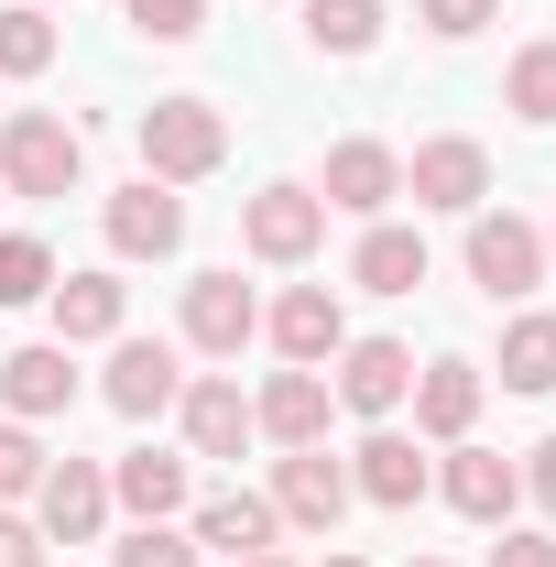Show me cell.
<instances>
[{
    "label": "cell",
    "mask_w": 556,
    "mask_h": 567,
    "mask_svg": "<svg viewBox=\"0 0 556 567\" xmlns=\"http://www.w3.org/2000/svg\"><path fill=\"white\" fill-rule=\"evenodd\" d=\"M524 492H535V502H546V513H556V436H546V447H535V458H524Z\"/></svg>",
    "instance_id": "35"
},
{
    "label": "cell",
    "mask_w": 556,
    "mask_h": 567,
    "mask_svg": "<svg viewBox=\"0 0 556 567\" xmlns=\"http://www.w3.org/2000/svg\"><path fill=\"white\" fill-rule=\"evenodd\" d=\"M240 240H251L262 262H306V251L328 240V197H317V186H262V197L240 208Z\"/></svg>",
    "instance_id": "7"
},
{
    "label": "cell",
    "mask_w": 556,
    "mask_h": 567,
    "mask_svg": "<svg viewBox=\"0 0 556 567\" xmlns=\"http://www.w3.org/2000/svg\"><path fill=\"white\" fill-rule=\"evenodd\" d=\"M76 175H87L76 121H55V110H11L0 121V197H76Z\"/></svg>",
    "instance_id": "1"
},
{
    "label": "cell",
    "mask_w": 556,
    "mask_h": 567,
    "mask_svg": "<svg viewBox=\"0 0 556 567\" xmlns=\"http://www.w3.org/2000/svg\"><path fill=\"white\" fill-rule=\"evenodd\" d=\"M274 492H208L197 502V546H218V557L240 567V557H274Z\"/></svg>",
    "instance_id": "18"
},
{
    "label": "cell",
    "mask_w": 556,
    "mask_h": 567,
    "mask_svg": "<svg viewBox=\"0 0 556 567\" xmlns=\"http://www.w3.org/2000/svg\"><path fill=\"white\" fill-rule=\"evenodd\" d=\"M251 339H262V306H251V284H240V274H197V284H186V350L240 360Z\"/></svg>",
    "instance_id": "6"
},
{
    "label": "cell",
    "mask_w": 556,
    "mask_h": 567,
    "mask_svg": "<svg viewBox=\"0 0 556 567\" xmlns=\"http://www.w3.org/2000/svg\"><path fill=\"white\" fill-rule=\"evenodd\" d=\"M349 274L371 284V295H415V284H425V240H415V229H393V218H371Z\"/></svg>",
    "instance_id": "23"
},
{
    "label": "cell",
    "mask_w": 556,
    "mask_h": 567,
    "mask_svg": "<svg viewBox=\"0 0 556 567\" xmlns=\"http://www.w3.org/2000/svg\"><path fill=\"white\" fill-rule=\"evenodd\" d=\"M415 567H436V557H415Z\"/></svg>",
    "instance_id": "39"
},
{
    "label": "cell",
    "mask_w": 556,
    "mask_h": 567,
    "mask_svg": "<svg viewBox=\"0 0 556 567\" xmlns=\"http://www.w3.org/2000/svg\"><path fill=\"white\" fill-rule=\"evenodd\" d=\"M404 197L415 208H447V218H470L491 197V153L470 132H447V142H415V164H404Z\"/></svg>",
    "instance_id": "5"
},
{
    "label": "cell",
    "mask_w": 556,
    "mask_h": 567,
    "mask_svg": "<svg viewBox=\"0 0 556 567\" xmlns=\"http://www.w3.org/2000/svg\"><path fill=\"white\" fill-rule=\"evenodd\" d=\"M0 567H44V535H33L22 513H0Z\"/></svg>",
    "instance_id": "34"
},
{
    "label": "cell",
    "mask_w": 556,
    "mask_h": 567,
    "mask_svg": "<svg viewBox=\"0 0 556 567\" xmlns=\"http://www.w3.org/2000/svg\"><path fill=\"white\" fill-rule=\"evenodd\" d=\"M546 262H556V229H546Z\"/></svg>",
    "instance_id": "37"
},
{
    "label": "cell",
    "mask_w": 556,
    "mask_h": 567,
    "mask_svg": "<svg viewBox=\"0 0 556 567\" xmlns=\"http://www.w3.org/2000/svg\"><path fill=\"white\" fill-rule=\"evenodd\" d=\"M317 197L349 208V218H382L393 197H404V153H393V142H339L328 175H317Z\"/></svg>",
    "instance_id": "10"
},
{
    "label": "cell",
    "mask_w": 556,
    "mask_h": 567,
    "mask_svg": "<svg viewBox=\"0 0 556 567\" xmlns=\"http://www.w3.org/2000/svg\"><path fill=\"white\" fill-rule=\"evenodd\" d=\"M121 11H132V33H153V44H186L208 22V0H121Z\"/></svg>",
    "instance_id": "30"
},
{
    "label": "cell",
    "mask_w": 556,
    "mask_h": 567,
    "mask_svg": "<svg viewBox=\"0 0 556 567\" xmlns=\"http://www.w3.org/2000/svg\"><path fill=\"white\" fill-rule=\"evenodd\" d=\"M349 492L382 502V513H415V502H425V458H415V436H371V447L349 458Z\"/></svg>",
    "instance_id": "19"
},
{
    "label": "cell",
    "mask_w": 556,
    "mask_h": 567,
    "mask_svg": "<svg viewBox=\"0 0 556 567\" xmlns=\"http://www.w3.org/2000/svg\"><path fill=\"white\" fill-rule=\"evenodd\" d=\"M33 481H44V447H33L22 425H0V502H22Z\"/></svg>",
    "instance_id": "31"
},
{
    "label": "cell",
    "mask_w": 556,
    "mask_h": 567,
    "mask_svg": "<svg viewBox=\"0 0 556 567\" xmlns=\"http://www.w3.org/2000/svg\"><path fill=\"white\" fill-rule=\"evenodd\" d=\"M262 328H274V350L295 360V371H317V360H339V350H349V317H339V295H328V284H295Z\"/></svg>",
    "instance_id": "14"
},
{
    "label": "cell",
    "mask_w": 556,
    "mask_h": 567,
    "mask_svg": "<svg viewBox=\"0 0 556 567\" xmlns=\"http://www.w3.org/2000/svg\"><path fill=\"white\" fill-rule=\"evenodd\" d=\"M491 567H556V535H524V524H502V546H491Z\"/></svg>",
    "instance_id": "33"
},
{
    "label": "cell",
    "mask_w": 556,
    "mask_h": 567,
    "mask_svg": "<svg viewBox=\"0 0 556 567\" xmlns=\"http://www.w3.org/2000/svg\"><path fill=\"white\" fill-rule=\"evenodd\" d=\"M502 382L513 393H556V317H513L502 328Z\"/></svg>",
    "instance_id": "25"
},
{
    "label": "cell",
    "mask_w": 556,
    "mask_h": 567,
    "mask_svg": "<svg viewBox=\"0 0 556 567\" xmlns=\"http://www.w3.org/2000/svg\"><path fill=\"white\" fill-rule=\"evenodd\" d=\"M175 240H186V197H175V186L142 175V186L110 197V251H121V262H164Z\"/></svg>",
    "instance_id": "11"
},
{
    "label": "cell",
    "mask_w": 556,
    "mask_h": 567,
    "mask_svg": "<svg viewBox=\"0 0 556 567\" xmlns=\"http://www.w3.org/2000/svg\"><path fill=\"white\" fill-rule=\"evenodd\" d=\"M0 404H11V415H66V404H76V360H66V339H33V350L0 360Z\"/></svg>",
    "instance_id": "17"
},
{
    "label": "cell",
    "mask_w": 556,
    "mask_h": 567,
    "mask_svg": "<svg viewBox=\"0 0 556 567\" xmlns=\"http://www.w3.org/2000/svg\"><path fill=\"white\" fill-rule=\"evenodd\" d=\"M55 66V22H44V0H11L0 11V76H44Z\"/></svg>",
    "instance_id": "26"
},
{
    "label": "cell",
    "mask_w": 556,
    "mask_h": 567,
    "mask_svg": "<svg viewBox=\"0 0 556 567\" xmlns=\"http://www.w3.org/2000/svg\"><path fill=\"white\" fill-rule=\"evenodd\" d=\"M99 393H110V415H175V393H186V371H175V350H164V339H121V350H110V382H99Z\"/></svg>",
    "instance_id": "12"
},
{
    "label": "cell",
    "mask_w": 556,
    "mask_h": 567,
    "mask_svg": "<svg viewBox=\"0 0 556 567\" xmlns=\"http://www.w3.org/2000/svg\"><path fill=\"white\" fill-rule=\"evenodd\" d=\"M328 404H339V393H328V371H295V360H284L274 382L251 393V425H262L274 447H328Z\"/></svg>",
    "instance_id": "8"
},
{
    "label": "cell",
    "mask_w": 556,
    "mask_h": 567,
    "mask_svg": "<svg viewBox=\"0 0 556 567\" xmlns=\"http://www.w3.org/2000/svg\"><path fill=\"white\" fill-rule=\"evenodd\" d=\"M121 306H132V295H121V274H66L55 284V339H121Z\"/></svg>",
    "instance_id": "22"
},
{
    "label": "cell",
    "mask_w": 556,
    "mask_h": 567,
    "mask_svg": "<svg viewBox=\"0 0 556 567\" xmlns=\"http://www.w3.org/2000/svg\"><path fill=\"white\" fill-rule=\"evenodd\" d=\"M404 393H415V350L404 339H349L339 350V404L349 415H393Z\"/></svg>",
    "instance_id": "13"
},
{
    "label": "cell",
    "mask_w": 556,
    "mask_h": 567,
    "mask_svg": "<svg viewBox=\"0 0 556 567\" xmlns=\"http://www.w3.org/2000/svg\"><path fill=\"white\" fill-rule=\"evenodd\" d=\"M274 513H284V524H306V535H339V513H349V470L328 458V447H284V470H274Z\"/></svg>",
    "instance_id": "9"
},
{
    "label": "cell",
    "mask_w": 556,
    "mask_h": 567,
    "mask_svg": "<svg viewBox=\"0 0 556 567\" xmlns=\"http://www.w3.org/2000/svg\"><path fill=\"white\" fill-rule=\"evenodd\" d=\"M175 415H186V447H197V458H240V447L262 436V425H251V393H240V382H218V371L175 393Z\"/></svg>",
    "instance_id": "15"
},
{
    "label": "cell",
    "mask_w": 556,
    "mask_h": 567,
    "mask_svg": "<svg viewBox=\"0 0 556 567\" xmlns=\"http://www.w3.org/2000/svg\"><path fill=\"white\" fill-rule=\"evenodd\" d=\"M328 567H360V557H328Z\"/></svg>",
    "instance_id": "38"
},
{
    "label": "cell",
    "mask_w": 556,
    "mask_h": 567,
    "mask_svg": "<svg viewBox=\"0 0 556 567\" xmlns=\"http://www.w3.org/2000/svg\"><path fill=\"white\" fill-rule=\"evenodd\" d=\"M436 492L459 502L470 524H513V502H524V470L502 458V447H447V481Z\"/></svg>",
    "instance_id": "16"
},
{
    "label": "cell",
    "mask_w": 556,
    "mask_h": 567,
    "mask_svg": "<svg viewBox=\"0 0 556 567\" xmlns=\"http://www.w3.org/2000/svg\"><path fill=\"white\" fill-rule=\"evenodd\" d=\"M110 502H121V513H142V524L186 513V458H164V447H132V458L110 470Z\"/></svg>",
    "instance_id": "21"
},
{
    "label": "cell",
    "mask_w": 556,
    "mask_h": 567,
    "mask_svg": "<svg viewBox=\"0 0 556 567\" xmlns=\"http://www.w3.org/2000/svg\"><path fill=\"white\" fill-rule=\"evenodd\" d=\"M502 99H513L524 121H556V44H524L513 76H502Z\"/></svg>",
    "instance_id": "28"
},
{
    "label": "cell",
    "mask_w": 556,
    "mask_h": 567,
    "mask_svg": "<svg viewBox=\"0 0 556 567\" xmlns=\"http://www.w3.org/2000/svg\"><path fill=\"white\" fill-rule=\"evenodd\" d=\"M306 44L317 55H371L382 44V0H306Z\"/></svg>",
    "instance_id": "24"
},
{
    "label": "cell",
    "mask_w": 556,
    "mask_h": 567,
    "mask_svg": "<svg viewBox=\"0 0 556 567\" xmlns=\"http://www.w3.org/2000/svg\"><path fill=\"white\" fill-rule=\"evenodd\" d=\"M491 11H502V0H425V33H447V44H470V33H481Z\"/></svg>",
    "instance_id": "32"
},
{
    "label": "cell",
    "mask_w": 556,
    "mask_h": 567,
    "mask_svg": "<svg viewBox=\"0 0 556 567\" xmlns=\"http://www.w3.org/2000/svg\"><path fill=\"white\" fill-rule=\"evenodd\" d=\"M229 164V121H218L208 99H153L142 110V175L153 186H197Z\"/></svg>",
    "instance_id": "2"
},
{
    "label": "cell",
    "mask_w": 556,
    "mask_h": 567,
    "mask_svg": "<svg viewBox=\"0 0 556 567\" xmlns=\"http://www.w3.org/2000/svg\"><path fill=\"white\" fill-rule=\"evenodd\" d=\"M470 415H481V371H470V360H425V371H415V425L459 447Z\"/></svg>",
    "instance_id": "20"
},
{
    "label": "cell",
    "mask_w": 556,
    "mask_h": 567,
    "mask_svg": "<svg viewBox=\"0 0 556 567\" xmlns=\"http://www.w3.org/2000/svg\"><path fill=\"white\" fill-rule=\"evenodd\" d=\"M240 567H284V557H240Z\"/></svg>",
    "instance_id": "36"
},
{
    "label": "cell",
    "mask_w": 556,
    "mask_h": 567,
    "mask_svg": "<svg viewBox=\"0 0 556 567\" xmlns=\"http://www.w3.org/2000/svg\"><path fill=\"white\" fill-rule=\"evenodd\" d=\"M44 295H55V251L11 229V240H0V306H44Z\"/></svg>",
    "instance_id": "27"
},
{
    "label": "cell",
    "mask_w": 556,
    "mask_h": 567,
    "mask_svg": "<svg viewBox=\"0 0 556 567\" xmlns=\"http://www.w3.org/2000/svg\"><path fill=\"white\" fill-rule=\"evenodd\" d=\"M110 567H197V546H186L175 524H132V535H121V557H110Z\"/></svg>",
    "instance_id": "29"
},
{
    "label": "cell",
    "mask_w": 556,
    "mask_h": 567,
    "mask_svg": "<svg viewBox=\"0 0 556 567\" xmlns=\"http://www.w3.org/2000/svg\"><path fill=\"white\" fill-rule=\"evenodd\" d=\"M470 284H481L491 306L535 295V284H546V229L513 218V208H470Z\"/></svg>",
    "instance_id": "3"
},
{
    "label": "cell",
    "mask_w": 556,
    "mask_h": 567,
    "mask_svg": "<svg viewBox=\"0 0 556 567\" xmlns=\"http://www.w3.org/2000/svg\"><path fill=\"white\" fill-rule=\"evenodd\" d=\"M99 524H110V470L44 458V481H33V535H44V546H87Z\"/></svg>",
    "instance_id": "4"
}]
</instances>
